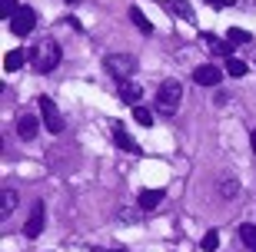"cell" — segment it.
Masks as SVG:
<instances>
[{"instance_id":"cell-24","label":"cell","mask_w":256,"mask_h":252,"mask_svg":"<svg viewBox=\"0 0 256 252\" xmlns=\"http://www.w3.org/2000/svg\"><path fill=\"white\" fill-rule=\"evenodd\" d=\"M206 3H210V7H220V10H223V7H233L236 0H206Z\"/></svg>"},{"instance_id":"cell-3","label":"cell","mask_w":256,"mask_h":252,"mask_svg":"<svg viewBox=\"0 0 256 252\" xmlns=\"http://www.w3.org/2000/svg\"><path fill=\"white\" fill-rule=\"evenodd\" d=\"M106 73L114 76V80H130V73H136V56L130 53H110L104 60Z\"/></svg>"},{"instance_id":"cell-25","label":"cell","mask_w":256,"mask_h":252,"mask_svg":"<svg viewBox=\"0 0 256 252\" xmlns=\"http://www.w3.org/2000/svg\"><path fill=\"white\" fill-rule=\"evenodd\" d=\"M213 103H216V106H226L230 96H226V93H216V100H213Z\"/></svg>"},{"instance_id":"cell-20","label":"cell","mask_w":256,"mask_h":252,"mask_svg":"<svg viewBox=\"0 0 256 252\" xmlns=\"http://www.w3.org/2000/svg\"><path fill=\"white\" fill-rule=\"evenodd\" d=\"M226 40H230V43H250L253 37H250V30H243V27H230Z\"/></svg>"},{"instance_id":"cell-9","label":"cell","mask_w":256,"mask_h":252,"mask_svg":"<svg viewBox=\"0 0 256 252\" xmlns=\"http://www.w3.org/2000/svg\"><path fill=\"white\" fill-rule=\"evenodd\" d=\"M200 40H203V47H206L213 56H223V60H230V56H233V43H230V40H220L216 33H203Z\"/></svg>"},{"instance_id":"cell-4","label":"cell","mask_w":256,"mask_h":252,"mask_svg":"<svg viewBox=\"0 0 256 252\" xmlns=\"http://www.w3.org/2000/svg\"><path fill=\"white\" fill-rule=\"evenodd\" d=\"M40 120H44V126H47L50 133H64V116H60V110H57V103L50 100V96H40Z\"/></svg>"},{"instance_id":"cell-17","label":"cell","mask_w":256,"mask_h":252,"mask_svg":"<svg viewBox=\"0 0 256 252\" xmlns=\"http://www.w3.org/2000/svg\"><path fill=\"white\" fill-rule=\"evenodd\" d=\"M220 196H223V199H233V196H240V183H236V179H233V176H226V179H220Z\"/></svg>"},{"instance_id":"cell-5","label":"cell","mask_w":256,"mask_h":252,"mask_svg":"<svg viewBox=\"0 0 256 252\" xmlns=\"http://www.w3.org/2000/svg\"><path fill=\"white\" fill-rule=\"evenodd\" d=\"M34 27H37V10H34V7H20L17 17L10 20V30H14L17 37H27Z\"/></svg>"},{"instance_id":"cell-10","label":"cell","mask_w":256,"mask_h":252,"mask_svg":"<svg viewBox=\"0 0 256 252\" xmlns=\"http://www.w3.org/2000/svg\"><path fill=\"white\" fill-rule=\"evenodd\" d=\"M37 133H40V120L34 113H24L17 120V136L20 140H37Z\"/></svg>"},{"instance_id":"cell-26","label":"cell","mask_w":256,"mask_h":252,"mask_svg":"<svg viewBox=\"0 0 256 252\" xmlns=\"http://www.w3.org/2000/svg\"><path fill=\"white\" fill-rule=\"evenodd\" d=\"M250 146H253V153H256V130L250 133Z\"/></svg>"},{"instance_id":"cell-11","label":"cell","mask_w":256,"mask_h":252,"mask_svg":"<svg viewBox=\"0 0 256 252\" xmlns=\"http://www.w3.org/2000/svg\"><path fill=\"white\" fill-rule=\"evenodd\" d=\"M163 196H166L163 189H143V193H140V199H136V206H140L143 213H150V209H156V206L163 203Z\"/></svg>"},{"instance_id":"cell-21","label":"cell","mask_w":256,"mask_h":252,"mask_svg":"<svg viewBox=\"0 0 256 252\" xmlns=\"http://www.w3.org/2000/svg\"><path fill=\"white\" fill-rule=\"evenodd\" d=\"M133 120L140 123V126H153V113L140 103V106H133Z\"/></svg>"},{"instance_id":"cell-22","label":"cell","mask_w":256,"mask_h":252,"mask_svg":"<svg viewBox=\"0 0 256 252\" xmlns=\"http://www.w3.org/2000/svg\"><path fill=\"white\" fill-rule=\"evenodd\" d=\"M17 0H0V13H4V20H14L17 17Z\"/></svg>"},{"instance_id":"cell-8","label":"cell","mask_w":256,"mask_h":252,"mask_svg":"<svg viewBox=\"0 0 256 252\" xmlns=\"http://www.w3.org/2000/svg\"><path fill=\"white\" fill-rule=\"evenodd\" d=\"M116 96H120L126 106H140L143 86H140V83H130V80H116Z\"/></svg>"},{"instance_id":"cell-18","label":"cell","mask_w":256,"mask_h":252,"mask_svg":"<svg viewBox=\"0 0 256 252\" xmlns=\"http://www.w3.org/2000/svg\"><path fill=\"white\" fill-rule=\"evenodd\" d=\"M223 70H226V76H246V73H250L246 63H243L240 56H230L226 63H223Z\"/></svg>"},{"instance_id":"cell-14","label":"cell","mask_w":256,"mask_h":252,"mask_svg":"<svg viewBox=\"0 0 256 252\" xmlns=\"http://www.w3.org/2000/svg\"><path fill=\"white\" fill-rule=\"evenodd\" d=\"M24 63H27V53H24V50H10V53L4 56V70H7V73H17Z\"/></svg>"},{"instance_id":"cell-23","label":"cell","mask_w":256,"mask_h":252,"mask_svg":"<svg viewBox=\"0 0 256 252\" xmlns=\"http://www.w3.org/2000/svg\"><path fill=\"white\" fill-rule=\"evenodd\" d=\"M216 246H220V233H206L203 243H200V249L203 252H216Z\"/></svg>"},{"instance_id":"cell-13","label":"cell","mask_w":256,"mask_h":252,"mask_svg":"<svg viewBox=\"0 0 256 252\" xmlns=\"http://www.w3.org/2000/svg\"><path fill=\"white\" fill-rule=\"evenodd\" d=\"M163 7L170 10V13H176L180 20H196L193 17V3L190 0H163Z\"/></svg>"},{"instance_id":"cell-12","label":"cell","mask_w":256,"mask_h":252,"mask_svg":"<svg viewBox=\"0 0 256 252\" xmlns=\"http://www.w3.org/2000/svg\"><path fill=\"white\" fill-rule=\"evenodd\" d=\"M114 143H116L124 153H140V146L133 143V136L124 130V126H120V123H114Z\"/></svg>"},{"instance_id":"cell-6","label":"cell","mask_w":256,"mask_h":252,"mask_svg":"<svg viewBox=\"0 0 256 252\" xmlns=\"http://www.w3.org/2000/svg\"><path fill=\"white\" fill-rule=\"evenodd\" d=\"M223 73H226V70H220V66H213V63H203V66L193 70V83H200V86H220Z\"/></svg>"},{"instance_id":"cell-28","label":"cell","mask_w":256,"mask_h":252,"mask_svg":"<svg viewBox=\"0 0 256 252\" xmlns=\"http://www.w3.org/2000/svg\"><path fill=\"white\" fill-rule=\"evenodd\" d=\"M110 252H126V249H110Z\"/></svg>"},{"instance_id":"cell-15","label":"cell","mask_w":256,"mask_h":252,"mask_svg":"<svg viewBox=\"0 0 256 252\" xmlns=\"http://www.w3.org/2000/svg\"><path fill=\"white\" fill-rule=\"evenodd\" d=\"M14 209H17V193H14V189H4V193H0V216L7 219Z\"/></svg>"},{"instance_id":"cell-7","label":"cell","mask_w":256,"mask_h":252,"mask_svg":"<svg viewBox=\"0 0 256 252\" xmlns=\"http://www.w3.org/2000/svg\"><path fill=\"white\" fill-rule=\"evenodd\" d=\"M44 219H47V206L34 203V213H30L27 226H24V236H27V239H37V236L44 233Z\"/></svg>"},{"instance_id":"cell-27","label":"cell","mask_w":256,"mask_h":252,"mask_svg":"<svg viewBox=\"0 0 256 252\" xmlns=\"http://www.w3.org/2000/svg\"><path fill=\"white\" fill-rule=\"evenodd\" d=\"M66 3H70V7H74V3H80V0H66Z\"/></svg>"},{"instance_id":"cell-1","label":"cell","mask_w":256,"mask_h":252,"mask_svg":"<svg viewBox=\"0 0 256 252\" xmlns=\"http://www.w3.org/2000/svg\"><path fill=\"white\" fill-rule=\"evenodd\" d=\"M27 63L37 70V73H50L60 66V43L54 37H40L34 40V47L27 50Z\"/></svg>"},{"instance_id":"cell-19","label":"cell","mask_w":256,"mask_h":252,"mask_svg":"<svg viewBox=\"0 0 256 252\" xmlns=\"http://www.w3.org/2000/svg\"><path fill=\"white\" fill-rule=\"evenodd\" d=\"M130 20L143 30V33H153V23H150L146 17H143V10H140V7H130Z\"/></svg>"},{"instance_id":"cell-2","label":"cell","mask_w":256,"mask_h":252,"mask_svg":"<svg viewBox=\"0 0 256 252\" xmlns=\"http://www.w3.org/2000/svg\"><path fill=\"white\" fill-rule=\"evenodd\" d=\"M180 100H183V86H180V80H166V83H160V90H156L153 110L160 113V116H173V113L180 110Z\"/></svg>"},{"instance_id":"cell-16","label":"cell","mask_w":256,"mask_h":252,"mask_svg":"<svg viewBox=\"0 0 256 252\" xmlns=\"http://www.w3.org/2000/svg\"><path fill=\"white\" fill-rule=\"evenodd\" d=\"M240 243L246 246L250 252H256V226L253 223H243V226H240Z\"/></svg>"}]
</instances>
